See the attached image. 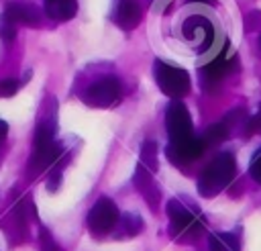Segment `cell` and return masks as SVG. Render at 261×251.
I'll return each instance as SVG.
<instances>
[{
  "instance_id": "cell-12",
  "label": "cell",
  "mask_w": 261,
  "mask_h": 251,
  "mask_svg": "<svg viewBox=\"0 0 261 251\" xmlns=\"http://www.w3.org/2000/svg\"><path fill=\"white\" fill-rule=\"evenodd\" d=\"M133 184L139 190V194L145 198V202L151 206V210H157L159 200H161V190L157 186V182L153 180V171L143 167L141 163H137L135 175H133Z\"/></svg>"
},
{
  "instance_id": "cell-22",
  "label": "cell",
  "mask_w": 261,
  "mask_h": 251,
  "mask_svg": "<svg viewBox=\"0 0 261 251\" xmlns=\"http://www.w3.org/2000/svg\"><path fill=\"white\" fill-rule=\"evenodd\" d=\"M0 35H2V39H4L6 43H10V41L14 39V35H16V27L10 24L8 20L0 18Z\"/></svg>"
},
{
  "instance_id": "cell-13",
  "label": "cell",
  "mask_w": 261,
  "mask_h": 251,
  "mask_svg": "<svg viewBox=\"0 0 261 251\" xmlns=\"http://www.w3.org/2000/svg\"><path fill=\"white\" fill-rule=\"evenodd\" d=\"M143 18V6L139 0H118L112 10V20L122 31H133Z\"/></svg>"
},
{
  "instance_id": "cell-6",
  "label": "cell",
  "mask_w": 261,
  "mask_h": 251,
  "mask_svg": "<svg viewBox=\"0 0 261 251\" xmlns=\"http://www.w3.org/2000/svg\"><path fill=\"white\" fill-rule=\"evenodd\" d=\"M118 218H120L118 206L114 204V200L104 196V198L94 202V206L88 212L86 222H88V229L94 237H106L108 233H112L116 229Z\"/></svg>"
},
{
  "instance_id": "cell-3",
  "label": "cell",
  "mask_w": 261,
  "mask_h": 251,
  "mask_svg": "<svg viewBox=\"0 0 261 251\" xmlns=\"http://www.w3.org/2000/svg\"><path fill=\"white\" fill-rule=\"evenodd\" d=\"M165 210L169 216V233L173 239H194L204 231V216L198 212V208H190L181 200L173 198L167 202Z\"/></svg>"
},
{
  "instance_id": "cell-21",
  "label": "cell",
  "mask_w": 261,
  "mask_h": 251,
  "mask_svg": "<svg viewBox=\"0 0 261 251\" xmlns=\"http://www.w3.org/2000/svg\"><path fill=\"white\" fill-rule=\"evenodd\" d=\"M249 173L257 184H261V149L255 153V157H253V161L249 165Z\"/></svg>"
},
{
  "instance_id": "cell-2",
  "label": "cell",
  "mask_w": 261,
  "mask_h": 251,
  "mask_svg": "<svg viewBox=\"0 0 261 251\" xmlns=\"http://www.w3.org/2000/svg\"><path fill=\"white\" fill-rule=\"evenodd\" d=\"M237 171V163L234 157L230 153H218L202 171L198 178V192L204 198H212L216 196L220 190H224Z\"/></svg>"
},
{
  "instance_id": "cell-4",
  "label": "cell",
  "mask_w": 261,
  "mask_h": 251,
  "mask_svg": "<svg viewBox=\"0 0 261 251\" xmlns=\"http://www.w3.org/2000/svg\"><path fill=\"white\" fill-rule=\"evenodd\" d=\"M153 76H155V82H157L159 90L165 96L173 98V100L184 98L190 92V88H192L188 71L181 69V67L171 65V63H167L163 59H157L153 63Z\"/></svg>"
},
{
  "instance_id": "cell-1",
  "label": "cell",
  "mask_w": 261,
  "mask_h": 251,
  "mask_svg": "<svg viewBox=\"0 0 261 251\" xmlns=\"http://www.w3.org/2000/svg\"><path fill=\"white\" fill-rule=\"evenodd\" d=\"M63 147L55 141V124L49 120H41L35 129L33 139V153L27 165V171L31 178H37L39 173L53 167V182L47 184L49 190H55L61 178V165H63Z\"/></svg>"
},
{
  "instance_id": "cell-9",
  "label": "cell",
  "mask_w": 261,
  "mask_h": 251,
  "mask_svg": "<svg viewBox=\"0 0 261 251\" xmlns=\"http://www.w3.org/2000/svg\"><path fill=\"white\" fill-rule=\"evenodd\" d=\"M181 33L188 41H198L200 49H208L214 41V27L212 22L202 14H192L184 20Z\"/></svg>"
},
{
  "instance_id": "cell-5",
  "label": "cell",
  "mask_w": 261,
  "mask_h": 251,
  "mask_svg": "<svg viewBox=\"0 0 261 251\" xmlns=\"http://www.w3.org/2000/svg\"><path fill=\"white\" fill-rule=\"evenodd\" d=\"M80 98L88 106H94V108H110V106H116L122 100V86H120V82L114 76H108V78H102V80L90 84L80 94Z\"/></svg>"
},
{
  "instance_id": "cell-7",
  "label": "cell",
  "mask_w": 261,
  "mask_h": 251,
  "mask_svg": "<svg viewBox=\"0 0 261 251\" xmlns=\"http://www.w3.org/2000/svg\"><path fill=\"white\" fill-rule=\"evenodd\" d=\"M204 149H206L204 139L196 137V135H190V137L179 139V141H169V145L165 147V155L173 165L186 167L192 161H196L204 153Z\"/></svg>"
},
{
  "instance_id": "cell-8",
  "label": "cell",
  "mask_w": 261,
  "mask_h": 251,
  "mask_svg": "<svg viewBox=\"0 0 261 251\" xmlns=\"http://www.w3.org/2000/svg\"><path fill=\"white\" fill-rule=\"evenodd\" d=\"M165 129H167L169 141H179V139H186V137L194 135L192 116H190V110L186 108L184 102L173 100L167 106V110H165Z\"/></svg>"
},
{
  "instance_id": "cell-18",
  "label": "cell",
  "mask_w": 261,
  "mask_h": 251,
  "mask_svg": "<svg viewBox=\"0 0 261 251\" xmlns=\"http://www.w3.org/2000/svg\"><path fill=\"white\" fill-rule=\"evenodd\" d=\"M118 222H120L122 235H126V237H135V235H139L141 229H143V218H141L139 214H135V212L124 214L122 218H118Z\"/></svg>"
},
{
  "instance_id": "cell-10",
  "label": "cell",
  "mask_w": 261,
  "mask_h": 251,
  "mask_svg": "<svg viewBox=\"0 0 261 251\" xmlns=\"http://www.w3.org/2000/svg\"><path fill=\"white\" fill-rule=\"evenodd\" d=\"M2 18L8 20L10 24H39L41 22V12L37 10L35 4L27 0H8L2 10Z\"/></svg>"
},
{
  "instance_id": "cell-19",
  "label": "cell",
  "mask_w": 261,
  "mask_h": 251,
  "mask_svg": "<svg viewBox=\"0 0 261 251\" xmlns=\"http://www.w3.org/2000/svg\"><path fill=\"white\" fill-rule=\"evenodd\" d=\"M39 241H41V251H63V249L55 243L53 235H51L45 227H41V231H39Z\"/></svg>"
},
{
  "instance_id": "cell-11",
  "label": "cell",
  "mask_w": 261,
  "mask_h": 251,
  "mask_svg": "<svg viewBox=\"0 0 261 251\" xmlns=\"http://www.w3.org/2000/svg\"><path fill=\"white\" fill-rule=\"evenodd\" d=\"M232 63H234V57L228 55V45H224L222 51H220L212 61H208V63L200 69V73H202V84H204L206 88L216 86V84L232 69Z\"/></svg>"
},
{
  "instance_id": "cell-16",
  "label": "cell",
  "mask_w": 261,
  "mask_h": 251,
  "mask_svg": "<svg viewBox=\"0 0 261 251\" xmlns=\"http://www.w3.org/2000/svg\"><path fill=\"white\" fill-rule=\"evenodd\" d=\"M139 163L147 169H151L153 173L157 171V143L155 141H145L141 147V155H139Z\"/></svg>"
},
{
  "instance_id": "cell-24",
  "label": "cell",
  "mask_w": 261,
  "mask_h": 251,
  "mask_svg": "<svg viewBox=\"0 0 261 251\" xmlns=\"http://www.w3.org/2000/svg\"><path fill=\"white\" fill-rule=\"evenodd\" d=\"M6 135H8V124H6V120L0 118V143L6 139Z\"/></svg>"
},
{
  "instance_id": "cell-23",
  "label": "cell",
  "mask_w": 261,
  "mask_h": 251,
  "mask_svg": "<svg viewBox=\"0 0 261 251\" xmlns=\"http://www.w3.org/2000/svg\"><path fill=\"white\" fill-rule=\"evenodd\" d=\"M245 133H247V135H257V133H261V108H259V112H257L255 116L249 118Z\"/></svg>"
},
{
  "instance_id": "cell-15",
  "label": "cell",
  "mask_w": 261,
  "mask_h": 251,
  "mask_svg": "<svg viewBox=\"0 0 261 251\" xmlns=\"http://www.w3.org/2000/svg\"><path fill=\"white\" fill-rule=\"evenodd\" d=\"M210 251H241V241L234 233H214L208 239Z\"/></svg>"
},
{
  "instance_id": "cell-25",
  "label": "cell",
  "mask_w": 261,
  "mask_h": 251,
  "mask_svg": "<svg viewBox=\"0 0 261 251\" xmlns=\"http://www.w3.org/2000/svg\"><path fill=\"white\" fill-rule=\"evenodd\" d=\"M188 2H206V4H212V6H214V4H216V2H214V0H188Z\"/></svg>"
},
{
  "instance_id": "cell-14",
  "label": "cell",
  "mask_w": 261,
  "mask_h": 251,
  "mask_svg": "<svg viewBox=\"0 0 261 251\" xmlns=\"http://www.w3.org/2000/svg\"><path fill=\"white\" fill-rule=\"evenodd\" d=\"M43 10L51 20L65 22L77 14V0H45Z\"/></svg>"
},
{
  "instance_id": "cell-17",
  "label": "cell",
  "mask_w": 261,
  "mask_h": 251,
  "mask_svg": "<svg viewBox=\"0 0 261 251\" xmlns=\"http://www.w3.org/2000/svg\"><path fill=\"white\" fill-rule=\"evenodd\" d=\"M228 131H230L228 120H222V122L212 124V127L206 131V135H204L202 139H204L206 145H216V143H222V141L228 137Z\"/></svg>"
},
{
  "instance_id": "cell-20",
  "label": "cell",
  "mask_w": 261,
  "mask_h": 251,
  "mask_svg": "<svg viewBox=\"0 0 261 251\" xmlns=\"http://www.w3.org/2000/svg\"><path fill=\"white\" fill-rule=\"evenodd\" d=\"M18 86H20V84H18L14 78H4V80H0V96L8 98V96L16 94Z\"/></svg>"
}]
</instances>
